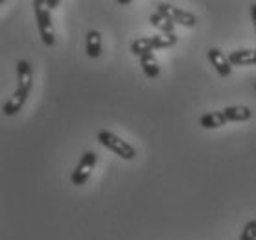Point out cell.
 <instances>
[{
  "instance_id": "1",
  "label": "cell",
  "mask_w": 256,
  "mask_h": 240,
  "mask_svg": "<svg viewBox=\"0 0 256 240\" xmlns=\"http://www.w3.org/2000/svg\"><path fill=\"white\" fill-rule=\"evenodd\" d=\"M35 10V21H37V28L41 34V39L46 47L56 45V32H54L52 17H50V10L46 6V0H35L34 2Z\"/></svg>"
},
{
  "instance_id": "2",
  "label": "cell",
  "mask_w": 256,
  "mask_h": 240,
  "mask_svg": "<svg viewBox=\"0 0 256 240\" xmlns=\"http://www.w3.org/2000/svg\"><path fill=\"white\" fill-rule=\"evenodd\" d=\"M98 141L102 146H105L107 150H111V152H114L118 157L126 159V161H131V159H134V155H136V150H134L129 142L122 141L120 137H116V135L111 133V131H107V129H102V131H100Z\"/></svg>"
},
{
  "instance_id": "3",
  "label": "cell",
  "mask_w": 256,
  "mask_h": 240,
  "mask_svg": "<svg viewBox=\"0 0 256 240\" xmlns=\"http://www.w3.org/2000/svg\"><path fill=\"white\" fill-rule=\"evenodd\" d=\"M157 8V12L162 13L164 17H168L174 24H180V26H186V28H194L198 24V17L194 13L184 12L180 8H175L172 4H166V2H160Z\"/></svg>"
},
{
  "instance_id": "4",
  "label": "cell",
  "mask_w": 256,
  "mask_h": 240,
  "mask_svg": "<svg viewBox=\"0 0 256 240\" xmlns=\"http://www.w3.org/2000/svg\"><path fill=\"white\" fill-rule=\"evenodd\" d=\"M96 153L94 152H85L83 153V157L80 159V164L76 166V170L72 172V185H76V187H82L87 183V179L90 177L92 174L94 166H96Z\"/></svg>"
},
{
  "instance_id": "5",
  "label": "cell",
  "mask_w": 256,
  "mask_h": 240,
  "mask_svg": "<svg viewBox=\"0 0 256 240\" xmlns=\"http://www.w3.org/2000/svg\"><path fill=\"white\" fill-rule=\"evenodd\" d=\"M206 58H208V61L212 63V67L218 71L220 76L222 78L230 76V72H232V65H230L228 58L222 52V50H218V48H210L208 52H206Z\"/></svg>"
},
{
  "instance_id": "6",
  "label": "cell",
  "mask_w": 256,
  "mask_h": 240,
  "mask_svg": "<svg viewBox=\"0 0 256 240\" xmlns=\"http://www.w3.org/2000/svg\"><path fill=\"white\" fill-rule=\"evenodd\" d=\"M26 98H28V93L17 89V91L10 96V100L4 104V107H2L4 115H6V117H13V115H17V113L22 109L24 104H26Z\"/></svg>"
},
{
  "instance_id": "7",
  "label": "cell",
  "mask_w": 256,
  "mask_h": 240,
  "mask_svg": "<svg viewBox=\"0 0 256 240\" xmlns=\"http://www.w3.org/2000/svg\"><path fill=\"white\" fill-rule=\"evenodd\" d=\"M17 76H18V87L20 91H26L30 94L32 85H34V72L28 61H18L17 63Z\"/></svg>"
},
{
  "instance_id": "8",
  "label": "cell",
  "mask_w": 256,
  "mask_h": 240,
  "mask_svg": "<svg viewBox=\"0 0 256 240\" xmlns=\"http://www.w3.org/2000/svg\"><path fill=\"white\" fill-rule=\"evenodd\" d=\"M223 117L227 122H245L250 118V109L247 106H230L223 109Z\"/></svg>"
},
{
  "instance_id": "9",
  "label": "cell",
  "mask_w": 256,
  "mask_h": 240,
  "mask_svg": "<svg viewBox=\"0 0 256 240\" xmlns=\"http://www.w3.org/2000/svg\"><path fill=\"white\" fill-rule=\"evenodd\" d=\"M230 65L236 67H249V65H256V50H236L228 56Z\"/></svg>"
},
{
  "instance_id": "10",
  "label": "cell",
  "mask_w": 256,
  "mask_h": 240,
  "mask_svg": "<svg viewBox=\"0 0 256 240\" xmlns=\"http://www.w3.org/2000/svg\"><path fill=\"white\" fill-rule=\"evenodd\" d=\"M140 67H142V71L148 78H157L160 74V67H158V61L153 52L140 58Z\"/></svg>"
},
{
  "instance_id": "11",
  "label": "cell",
  "mask_w": 256,
  "mask_h": 240,
  "mask_svg": "<svg viewBox=\"0 0 256 240\" xmlns=\"http://www.w3.org/2000/svg\"><path fill=\"white\" fill-rule=\"evenodd\" d=\"M102 54V34L98 30H90L87 34V56L88 58H100Z\"/></svg>"
},
{
  "instance_id": "12",
  "label": "cell",
  "mask_w": 256,
  "mask_h": 240,
  "mask_svg": "<svg viewBox=\"0 0 256 240\" xmlns=\"http://www.w3.org/2000/svg\"><path fill=\"white\" fill-rule=\"evenodd\" d=\"M225 122H227V120H225V117H223V113H218V111L206 113V115H203V117H201V120H199L201 128H204V129L222 128Z\"/></svg>"
},
{
  "instance_id": "13",
  "label": "cell",
  "mask_w": 256,
  "mask_h": 240,
  "mask_svg": "<svg viewBox=\"0 0 256 240\" xmlns=\"http://www.w3.org/2000/svg\"><path fill=\"white\" fill-rule=\"evenodd\" d=\"M150 24H152V26H155L157 30H160L162 34H174V26H175V24L172 23L168 17H164L160 12L152 13V17H150Z\"/></svg>"
},
{
  "instance_id": "14",
  "label": "cell",
  "mask_w": 256,
  "mask_h": 240,
  "mask_svg": "<svg viewBox=\"0 0 256 240\" xmlns=\"http://www.w3.org/2000/svg\"><path fill=\"white\" fill-rule=\"evenodd\" d=\"M152 50H153L152 37H138V39H134L133 45H131V52H133L134 56H138V58L150 54Z\"/></svg>"
},
{
  "instance_id": "15",
  "label": "cell",
  "mask_w": 256,
  "mask_h": 240,
  "mask_svg": "<svg viewBox=\"0 0 256 240\" xmlns=\"http://www.w3.org/2000/svg\"><path fill=\"white\" fill-rule=\"evenodd\" d=\"M153 48H172L177 43V36L175 34H158V36L152 37Z\"/></svg>"
},
{
  "instance_id": "16",
  "label": "cell",
  "mask_w": 256,
  "mask_h": 240,
  "mask_svg": "<svg viewBox=\"0 0 256 240\" xmlns=\"http://www.w3.org/2000/svg\"><path fill=\"white\" fill-rule=\"evenodd\" d=\"M240 240H256V220L247 222V225H245L242 234H240Z\"/></svg>"
},
{
  "instance_id": "17",
  "label": "cell",
  "mask_w": 256,
  "mask_h": 240,
  "mask_svg": "<svg viewBox=\"0 0 256 240\" xmlns=\"http://www.w3.org/2000/svg\"><path fill=\"white\" fill-rule=\"evenodd\" d=\"M61 2L59 0H46V6H48V10H54V8H58Z\"/></svg>"
},
{
  "instance_id": "18",
  "label": "cell",
  "mask_w": 256,
  "mask_h": 240,
  "mask_svg": "<svg viewBox=\"0 0 256 240\" xmlns=\"http://www.w3.org/2000/svg\"><path fill=\"white\" fill-rule=\"evenodd\" d=\"M250 17H252V24H254V32H256V4L250 6Z\"/></svg>"
}]
</instances>
